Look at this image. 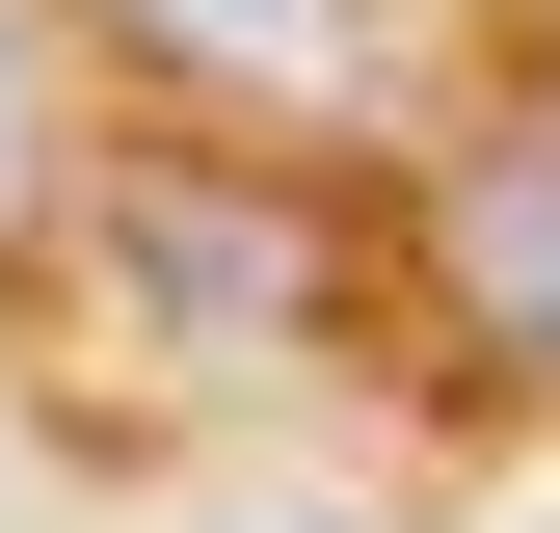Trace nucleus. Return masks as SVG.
I'll return each instance as SVG.
<instances>
[{"label": "nucleus", "mask_w": 560, "mask_h": 533, "mask_svg": "<svg viewBox=\"0 0 560 533\" xmlns=\"http://www.w3.org/2000/svg\"><path fill=\"white\" fill-rule=\"evenodd\" d=\"M54 187V107H27V27H0V214Z\"/></svg>", "instance_id": "20e7f679"}, {"label": "nucleus", "mask_w": 560, "mask_h": 533, "mask_svg": "<svg viewBox=\"0 0 560 533\" xmlns=\"http://www.w3.org/2000/svg\"><path fill=\"white\" fill-rule=\"evenodd\" d=\"M347 27H374V0H133V54H187V81H267V107H320V81H347Z\"/></svg>", "instance_id": "7ed1b4c3"}, {"label": "nucleus", "mask_w": 560, "mask_h": 533, "mask_svg": "<svg viewBox=\"0 0 560 533\" xmlns=\"http://www.w3.org/2000/svg\"><path fill=\"white\" fill-rule=\"evenodd\" d=\"M454 294H480V347H508V374L560 400V133L454 161Z\"/></svg>", "instance_id": "f03ea898"}, {"label": "nucleus", "mask_w": 560, "mask_h": 533, "mask_svg": "<svg viewBox=\"0 0 560 533\" xmlns=\"http://www.w3.org/2000/svg\"><path fill=\"white\" fill-rule=\"evenodd\" d=\"M81 214L161 266V320H214V347H294L320 320V214H267V187H214V161H107Z\"/></svg>", "instance_id": "f257e3e1"}]
</instances>
